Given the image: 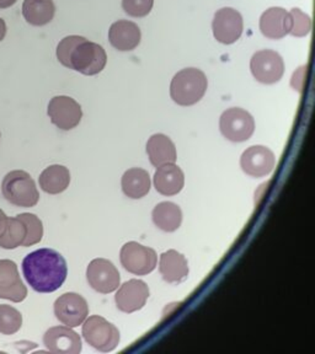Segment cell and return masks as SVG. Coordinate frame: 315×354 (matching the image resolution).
<instances>
[{
	"mask_svg": "<svg viewBox=\"0 0 315 354\" xmlns=\"http://www.w3.org/2000/svg\"><path fill=\"white\" fill-rule=\"evenodd\" d=\"M154 0H122V9L132 17H144L150 14Z\"/></svg>",
	"mask_w": 315,
	"mask_h": 354,
	"instance_id": "cell-30",
	"label": "cell"
},
{
	"mask_svg": "<svg viewBox=\"0 0 315 354\" xmlns=\"http://www.w3.org/2000/svg\"><path fill=\"white\" fill-rule=\"evenodd\" d=\"M26 227L19 218H8L6 230L0 238V248L6 250H14L22 246L26 239Z\"/></svg>",
	"mask_w": 315,
	"mask_h": 354,
	"instance_id": "cell-26",
	"label": "cell"
},
{
	"mask_svg": "<svg viewBox=\"0 0 315 354\" xmlns=\"http://www.w3.org/2000/svg\"><path fill=\"white\" fill-rule=\"evenodd\" d=\"M107 63L105 50L95 42L84 39L75 46L69 55L68 68L84 75H96L102 72Z\"/></svg>",
	"mask_w": 315,
	"mask_h": 354,
	"instance_id": "cell-4",
	"label": "cell"
},
{
	"mask_svg": "<svg viewBox=\"0 0 315 354\" xmlns=\"http://www.w3.org/2000/svg\"><path fill=\"white\" fill-rule=\"evenodd\" d=\"M53 0H25L22 4L24 19L33 26H44L55 17Z\"/></svg>",
	"mask_w": 315,
	"mask_h": 354,
	"instance_id": "cell-22",
	"label": "cell"
},
{
	"mask_svg": "<svg viewBox=\"0 0 315 354\" xmlns=\"http://www.w3.org/2000/svg\"><path fill=\"white\" fill-rule=\"evenodd\" d=\"M120 260L126 271L136 276H145L156 267V254L153 249L136 241L125 243L120 252Z\"/></svg>",
	"mask_w": 315,
	"mask_h": 354,
	"instance_id": "cell-7",
	"label": "cell"
},
{
	"mask_svg": "<svg viewBox=\"0 0 315 354\" xmlns=\"http://www.w3.org/2000/svg\"><path fill=\"white\" fill-rule=\"evenodd\" d=\"M1 192L4 198L11 205L31 208L39 203V194L30 174L15 170L6 174L1 183Z\"/></svg>",
	"mask_w": 315,
	"mask_h": 354,
	"instance_id": "cell-3",
	"label": "cell"
},
{
	"mask_svg": "<svg viewBox=\"0 0 315 354\" xmlns=\"http://www.w3.org/2000/svg\"><path fill=\"white\" fill-rule=\"evenodd\" d=\"M122 191L132 199L143 198L150 194V176L148 171L139 167H133L122 176Z\"/></svg>",
	"mask_w": 315,
	"mask_h": 354,
	"instance_id": "cell-23",
	"label": "cell"
},
{
	"mask_svg": "<svg viewBox=\"0 0 315 354\" xmlns=\"http://www.w3.org/2000/svg\"><path fill=\"white\" fill-rule=\"evenodd\" d=\"M291 17H292V28H291V35L294 37H305L309 33L312 28V21L310 17L305 14L303 11L294 8L291 10Z\"/></svg>",
	"mask_w": 315,
	"mask_h": 354,
	"instance_id": "cell-29",
	"label": "cell"
},
{
	"mask_svg": "<svg viewBox=\"0 0 315 354\" xmlns=\"http://www.w3.org/2000/svg\"><path fill=\"white\" fill-rule=\"evenodd\" d=\"M87 278L90 287L101 294L115 292L121 281L116 267L106 259L91 261L87 270Z\"/></svg>",
	"mask_w": 315,
	"mask_h": 354,
	"instance_id": "cell-12",
	"label": "cell"
},
{
	"mask_svg": "<svg viewBox=\"0 0 315 354\" xmlns=\"http://www.w3.org/2000/svg\"><path fill=\"white\" fill-rule=\"evenodd\" d=\"M26 227V239L22 243L24 248H30L33 245L39 243L44 236V225L39 216H35L33 213H22L17 216Z\"/></svg>",
	"mask_w": 315,
	"mask_h": 354,
	"instance_id": "cell-28",
	"label": "cell"
},
{
	"mask_svg": "<svg viewBox=\"0 0 315 354\" xmlns=\"http://www.w3.org/2000/svg\"><path fill=\"white\" fill-rule=\"evenodd\" d=\"M219 129L224 138L235 143H242L253 136L255 131L254 118L248 111L233 107L222 113Z\"/></svg>",
	"mask_w": 315,
	"mask_h": 354,
	"instance_id": "cell-6",
	"label": "cell"
},
{
	"mask_svg": "<svg viewBox=\"0 0 315 354\" xmlns=\"http://www.w3.org/2000/svg\"><path fill=\"white\" fill-rule=\"evenodd\" d=\"M84 37L82 36H68L66 39H62L58 47H57V58L61 62V64L68 68V62H69V55L72 53V50L75 48L79 42L83 41Z\"/></svg>",
	"mask_w": 315,
	"mask_h": 354,
	"instance_id": "cell-31",
	"label": "cell"
},
{
	"mask_svg": "<svg viewBox=\"0 0 315 354\" xmlns=\"http://www.w3.org/2000/svg\"><path fill=\"white\" fill-rule=\"evenodd\" d=\"M185 185L183 172L175 164L159 166L154 175V187L163 196H175Z\"/></svg>",
	"mask_w": 315,
	"mask_h": 354,
	"instance_id": "cell-19",
	"label": "cell"
},
{
	"mask_svg": "<svg viewBox=\"0 0 315 354\" xmlns=\"http://www.w3.org/2000/svg\"><path fill=\"white\" fill-rule=\"evenodd\" d=\"M276 158L271 150L262 145L250 147L244 151L240 159L243 171L251 177H265L271 174Z\"/></svg>",
	"mask_w": 315,
	"mask_h": 354,
	"instance_id": "cell-14",
	"label": "cell"
},
{
	"mask_svg": "<svg viewBox=\"0 0 315 354\" xmlns=\"http://www.w3.org/2000/svg\"><path fill=\"white\" fill-rule=\"evenodd\" d=\"M6 30H8V28H6V21L0 17V42L6 39Z\"/></svg>",
	"mask_w": 315,
	"mask_h": 354,
	"instance_id": "cell-33",
	"label": "cell"
},
{
	"mask_svg": "<svg viewBox=\"0 0 315 354\" xmlns=\"http://www.w3.org/2000/svg\"><path fill=\"white\" fill-rule=\"evenodd\" d=\"M55 315L63 325L78 327L88 317V303L80 294H63L55 300Z\"/></svg>",
	"mask_w": 315,
	"mask_h": 354,
	"instance_id": "cell-11",
	"label": "cell"
},
{
	"mask_svg": "<svg viewBox=\"0 0 315 354\" xmlns=\"http://www.w3.org/2000/svg\"><path fill=\"white\" fill-rule=\"evenodd\" d=\"M215 39L223 44L237 42L243 33V17L233 8H223L215 14L212 22Z\"/></svg>",
	"mask_w": 315,
	"mask_h": 354,
	"instance_id": "cell-10",
	"label": "cell"
},
{
	"mask_svg": "<svg viewBox=\"0 0 315 354\" xmlns=\"http://www.w3.org/2000/svg\"><path fill=\"white\" fill-rule=\"evenodd\" d=\"M148 298H150L148 286L143 281L131 279L125 284H122L115 297V301L118 310L131 314L142 309Z\"/></svg>",
	"mask_w": 315,
	"mask_h": 354,
	"instance_id": "cell-16",
	"label": "cell"
},
{
	"mask_svg": "<svg viewBox=\"0 0 315 354\" xmlns=\"http://www.w3.org/2000/svg\"><path fill=\"white\" fill-rule=\"evenodd\" d=\"M250 69L259 83L275 84L282 79L285 63L276 50H262L253 55Z\"/></svg>",
	"mask_w": 315,
	"mask_h": 354,
	"instance_id": "cell-8",
	"label": "cell"
},
{
	"mask_svg": "<svg viewBox=\"0 0 315 354\" xmlns=\"http://www.w3.org/2000/svg\"><path fill=\"white\" fill-rule=\"evenodd\" d=\"M21 326V313L10 305H0V333L10 336L17 333Z\"/></svg>",
	"mask_w": 315,
	"mask_h": 354,
	"instance_id": "cell-27",
	"label": "cell"
},
{
	"mask_svg": "<svg viewBox=\"0 0 315 354\" xmlns=\"http://www.w3.org/2000/svg\"><path fill=\"white\" fill-rule=\"evenodd\" d=\"M208 82L197 68H186L172 77L170 96L180 106H192L205 96Z\"/></svg>",
	"mask_w": 315,
	"mask_h": 354,
	"instance_id": "cell-2",
	"label": "cell"
},
{
	"mask_svg": "<svg viewBox=\"0 0 315 354\" xmlns=\"http://www.w3.org/2000/svg\"><path fill=\"white\" fill-rule=\"evenodd\" d=\"M6 221H8V216H6V213L3 210L0 209V238L3 236L4 230H6Z\"/></svg>",
	"mask_w": 315,
	"mask_h": 354,
	"instance_id": "cell-32",
	"label": "cell"
},
{
	"mask_svg": "<svg viewBox=\"0 0 315 354\" xmlns=\"http://www.w3.org/2000/svg\"><path fill=\"white\" fill-rule=\"evenodd\" d=\"M159 271L165 282H183L188 276V260L177 250H169L161 256Z\"/></svg>",
	"mask_w": 315,
	"mask_h": 354,
	"instance_id": "cell-21",
	"label": "cell"
},
{
	"mask_svg": "<svg viewBox=\"0 0 315 354\" xmlns=\"http://www.w3.org/2000/svg\"><path fill=\"white\" fill-rule=\"evenodd\" d=\"M39 187L46 194H60L69 187L71 172L66 166H48L39 175Z\"/></svg>",
	"mask_w": 315,
	"mask_h": 354,
	"instance_id": "cell-24",
	"label": "cell"
},
{
	"mask_svg": "<svg viewBox=\"0 0 315 354\" xmlns=\"http://www.w3.org/2000/svg\"><path fill=\"white\" fill-rule=\"evenodd\" d=\"M141 30L138 25L127 20H118L111 25L109 39L114 48L121 52L133 50L141 44Z\"/></svg>",
	"mask_w": 315,
	"mask_h": 354,
	"instance_id": "cell-18",
	"label": "cell"
},
{
	"mask_svg": "<svg viewBox=\"0 0 315 354\" xmlns=\"http://www.w3.org/2000/svg\"><path fill=\"white\" fill-rule=\"evenodd\" d=\"M51 122L62 129L71 131L82 121L83 111L75 100L69 96H55L48 104Z\"/></svg>",
	"mask_w": 315,
	"mask_h": 354,
	"instance_id": "cell-9",
	"label": "cell"
},
{
	"mask_svg": "<svg viewBox=\"0 0 315 354\" xmlns=\"http://www.w3.org/2000/svg\"><path fill=\"white\" fill-rule=\"evenodd\" d=\"M28 297V288L22 282L14 261L0 260V299L21 303Z\"/></svg>",
	"mask_w": 315,
	"mask_h": 354,
	"instance_id": "cell-13",
	"label": "cell"
},
{
	"mask_svg": "<svg viewBox=\"0 0 315 354\" xmlns=\"http://www.w3.org/2000/svg\"><path fill=\"white\" fill-rule=\"evenodd\" d=\"M46 348L52 353L79 354L82 352V339L72 327L55 326L47 330L44 336Z\"/></svg>",
	"mask_w": 315,
	"mask_h": 354,
	"instance_id": "cell-15",
	"label": "cell"
},
{
	"mask_svg": "<svg viewBox=\"0 0 315 354\" xmlns=\"http://www.w3.org/2000/svg\"><path fill=\"white\" fill-rule=\"evenodd\" d=\"M153 221L161 230L172 232L177 230L183 221V212L172 202H161L153 209Z\"/></svg>",
	"mask_w": 315,
	"mask_h": 354,
	"instance_id": "cell-25",
	"label": "cell"
},
{
	"mask_svg": "<svg viewBox=\"0 0 315 354\" xmlns=\"http://www.w3.org/2000/svg\"><path fill=\"white\" fill-rule=\"evenodd\" d=\"M22 273L35 292L53 293L66 282L68 267L55 250L39 249L24 259Z\"/></svg>",
	"mask_w": 315,
	"mask_h": 354,
	"instance_id": "cell-1",
	"label": "cell"
},
{
	"mask_svg": "<svg viewBox=\"0 0 315 354\" xmlns=\"http://www.w3.org/2000/svg\"><path fill=\"white\" fill-rule=\"evenodd\" d=\"M84 339L102 353H109L120 343V332L115 325L101 317L90 316L83 322Z\"/></svg>",
	"mask_w": 315,
	"mask_h": 354,
	"instance_id": "cell-5",
	"label": "cell"
},
{
	"mask_svg": "<svg viewBox=\"0 0 315 354\" xmlns=\"http://www.w3.org/2000/svg\"><path fill=\"white\" fill-rule=\"evenodd\" d=\"M147 154L152 165L155 167L175 164L177 159V148L172 139L165 134H154L147 143Z\"/></svg>",
	"mask_w": 315,
	"mask_h": 354,
	"instance_id": "cell-20",
	"label": "cell"
},
{
	"mask_svg": "<svg viewBox=\"0 0 315 354\" xmlns=\"http://www.w3.org/2000/svg\"><path fill=\"white\" fill-rule=\"evenodd\" d=\"M292 17L282 8H270L261 15V33L270 39H281L291 32Z\"/></svg>",
	"mask_w": 315,
	"mask_h": 354,
	"instance_id": "cell-17",
	"label": "cell"
},
{
	"mask_svg": "<svg viewBox=\"0 0 315 354\" xmlns=\"http://www.w3.org/2000/svg\"><path fill=\"white\" fill-rule=\"evenodd\" d=\"M17 0H0V9H8L14 6Z\"/></svg>",
	"mask_w": 315,
	"mask_h": 354,
	"instance_id": "cell-34",
	"label": "cell"
}]
</instances>
